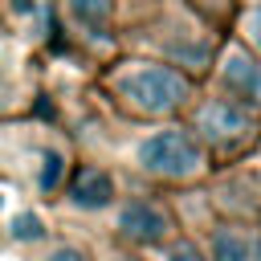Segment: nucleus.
Returning a JSON list of instances; mask_svg holds the SVG:
<instances>
[{"instance_id":"obj_13","label":"nucleus","mask_w":261,"mask_h":261,"mask_svg":"<svg viewBox=\"0 0 261 261\" xmlns=\"http://www.w3.org/2000/svg\"><path fill=\"white\" fill-rule=\"evenodd\" d=\"M171 261H200V253L192 245H179V249H171Z\"/></svg>"},{"instance_id":"obj_17","label":"nucleus","mask_w":261,"mask_h":261,"mask_svg":"<svg viewBox=\"0 0 261 261\" xmlns=\"http://www.w3.org/2000/svg\"><path fill=\"white\" fill-rule=\"evenodd\" d=\"M0 200H4V196H0Z\"/></svg>"},{"instance_id":"obj_3","label":"nucleus","mask_w":261,"mask_h":261,"mask_svg":"<svg viewBox=\"0 0 261 261\" xmlns=\"http://www.w3.org/2000/svg\"><path fill=\"white\" fill-rule=\"evenodd\" d=\"M200 130H204L212 143L228 147V143H241V139L253 130V118H249L237 102L220 98V102H208V106L200 110Z\"/></svg>"},{"instance_id":"obj_2","label":"nucleus","mask_w":261,"mask_h":261,"mask_svg":"<svg viewBox=\"0 0 261 261\" xmlns=\"http://www.w3.org/2000/svg\"><path fill=\"white\" fill-rule=\"evenodd\" d=\"M139 163L151 171V175H192L200 171V147L184 135V130H159L151 139H143L139 147Z\"/></svg>"},{"instance_id":"obj_1","label":"nucleus","mask_w":261,"mask_h":261,"mask_svg":"<svg viewBox=\"0 0 261 261\" xmlns=\"http://www.w3.org/2000/svg\"><path fill=\"white\" fill-rule=\"evenodd\" d=\"M118 86L126 102L143 114H171L188 102V77H179L171 65H139Z\"/></svg>"},{"instance_id":"obj_9","label":"nucleus","mask_w":261,"mask_h":261,"mask_svg":"<svg viewBox=\"0 0 261 261\" xmlns=\"http://www.w3.org/2000/svg\"><path fill=\"white\" fill-rule=\"evenodd\" d=\"M41 232H45V228H41V220H37L33 212H20V216L12 220V237H16V241H37Z\"/></svg>"},{"instance_id":"obj_4","label":"nucleus","mask_w":261,"mask_h":261,"mask_svg":"<svg viewBox=\"0 0 261 261\" xmlns=\"http://www.w3.org/2000/svg\"><path fill=\"white\" fill-rule=\"evenodd\" d=\"M220 77H224V86H228L237 98H249V102L261 106V61H253L245 49H228V53H224Z\"/></svg>"},{"instance_id":"obj_11","label":"nucleus","mask_w":261,"mask_h":261,"mask_svg":"<svg viewBox=\"0 0 261 261\" xmlns=\"http://www.w3.org/2000/svg\"><path fill=\"white\" fill-rule=\"evenodd\" d=\"M249 37H253V45H257V53H261V8L249 12Z\"/></svg>"},{"instance_id":"obj_7","label":"nucleus","mask_w":261,"mask_h":261,"mask_svg":"<svg viewBox=\"0 0 261 261\" xmlns=\"http://www.w3.org/2000/svg\"><path fill=\"white\" fill-rule=\"evenodd\" d=\"M216 261H261V237L245 228H220L212 237Z\"/></svg>"},{"instance_id":"obj_8","label":"nucleus","mask_w":261,"mask_h":261,"mask_svg":"<svg viewBox=\"0 0 261 261\" xmlns=\"http://www.w3.org/2000/svg\"><path fill=\"white\" fill-rule=\"evenodd\" d=\"M110 8H114V0H69V12H73L82 24H90V29L106 24V20H110Z\"/></svg>"},{"instance_id":"obj_6","label":"nucleus","mask_w":261,"mask_h":261,"mask_svg":"<svg viewBox=\"0 0 261 261\" xmlns=\"http://www.w3.org/2000/svg\"><path fill=\"white\" fill-rule=\"evenodd\" d=\"M110 196H114V184L98 167H82L73 175V184H69V200L77 208H102V204H110Z\"/></svg>"},{"instance_id":"obj_5","label":"nucleus","mask_w":261,"mask_h":261,"mask_svg":"<svg viewBox=\"0 0 261 261\" xmlns=\"http://www.w3.org/2000/svg\"><path fill=\"white\" fill-rule=\"evenodd\" d=\"M118 228H122L130 241L155 245V241H163V232H167V216H163L155 204L135 200V204H126V208L118 212Z\"/></svg>"},{"instance_id":"obj_16","label":"nucleus","mask_w":261,"mask_h":261,"mask_svg":"<svg viewBox=\"0 0 261 261\" xmlns=\"http://www.w3.org/2000/svg\"><path fill=\"white\" fill-rule=\"evenodd\" d=\"M122 261H135V257H122Z\"/></svg>"},{"instance_id":"obj_10","label":"nucleus","mask_w":261,"mask_h":261,"mask_svg":"<svg viewBox=\"0 0 261 261\" xmlns=\"http://www.w3.org/2000/svg\"><path fill=\"white\" fill-rule=\"evenodd\" d=\"M61 175V155L57 151H45V167H41V188H53Z\"/></svg>"},{"instance_id":"obj_12","label":"nucleus","mask_w":261,"mask_h":261,"mask_svg":"<svg viewBox=\"0 0 261 261\" xmlns=\"http://www.w3.org/2000/svg\"><path fill=\"white\" fill-rule=\"evenodd\" d=\"M45 261H86V257H82L77 249H53V253H49Z\"/></svg>"},{"instance_id":"obj_15","label":"nucleus","mask_w":261,"mask_h":261,"mask_svg":"<svg viewBox=\"0 0 261 261\" xmlns=\"http://www.w3.org/2000/svg\"><path fill=\"white\" fill-rule=\"evenodd\" d=\"M0 106H4V86H0Z\"/></svg>"},{"instance_id":"obj_14","label":"nucleus","mask_w":261,"mask_h":261,"mask_svg":"<svg viewBox=\"0 0 261 261\" xmlns=\"http://www.w3.org/2000/svg\"><path fill=\"white\" fill-rule=\"evenodd\" d=\"M12 8H16V12H33L37 4H33V0H12Z\"/></svg>"}]
</instances>
